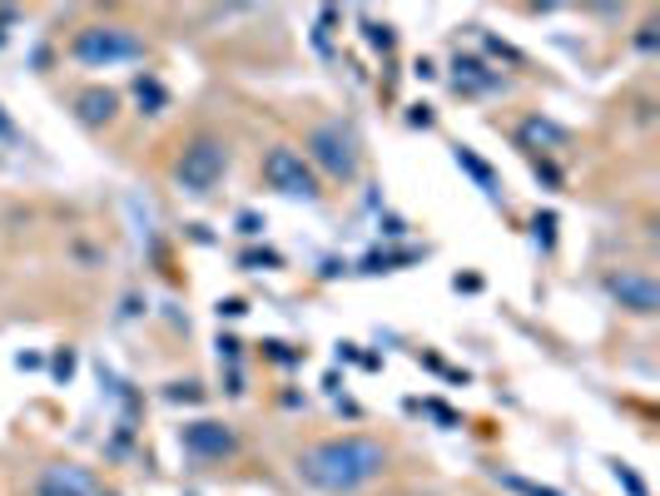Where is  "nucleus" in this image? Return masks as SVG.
I'll use <instances>...</instances> for the list:
<instances>
[{"label":"nucleus","mask_w":660,"mask_h":496,"mask_svg":"<svg viewBox=\"0 0 660 496\" xmlns=\"http://www.w3.org/2000/svg\"><path fill=\"white\" fill-rule=\"evenodd\" d=\"M100 482L84 467H46L40 472V496H94Z\"/></svg>","instance_id":"obj_8"},{"label":"nucleus","mask_w":660,"mask_h":496,"mask_svg":"<svg viewBox=\"0 0 660 496\" xmlns=\"http://www.w3.org/2000/svg\"><path fill=\"white\" fill-rule=\"evenodd\" d=\"M223 169H229V144L214 140V134H199V140L184 144V154H179L174 179H179V189H189V194H209V189L223 179Z\"/></svg>","instance_id":"obj_2"},{"label":"nucleus","mask_w":660,"mask_h":496,"mask_svg":"<svg viewBox=\"0 0 660 496\" xmlns=\"http://www.w3.org/2000/svg\"><path fill=\"white\" fill-rule=\"evenodd\" d=\"M507 487H512V492H527V496H561V492H547V487H537V482H521V477H507Z\"/></svg>","instance_id":"obj_11"},{"label":"nucleus","mask_w":660,"mask_h":496,"mask_svg":"<svg viewBox=\"0 0 660 496\" xmlns=\"http://www.w3.org/2000/svg\"><path fill=\"white\" fill-rule=\"evenodd\" d=\"M606 289H611L616 298H621V308H631V313H656L660 308V289L646 279V273H616Z\"/></svg>","instance_id":"obj_6"},{"label":"nucleus","mask_w":660,"mask_h":496,"mask_svg":"<svg viewBox=\"0 0 660 496\" xmlns=\"http://www.w3.org/2000/svg\"><path fill=\"white\" fill-rule=\"evenodd\" d=\"M521 140H527V144H557L561 130H557V124H547V120H527V124H521Z\"/></svg>","instance_id":"obj_10"},{"label":"nucleus","mask_w":660,"mask_h":496,"mask_svg":"<svg viewBox=\"0 0 660 496\" xmlns=\"http://www.w3.org/2000/svg\"><path fill=\"white\" fill-rule=\"evenodd\" d=\"M263 179H269V189H279V194H289V199H318L313 169H308L303 154L289 150V144L269 150V160H263Z\"/></svg>","instance_id":"obj_4"},{"label":"nucleus","mask_w":660,"mask_h":496,"mask_svg":"<svg viewBox=\"0 0 660 496\" xmlns=\"http://www.w3.org/2000/svg\"><path fill=\"white\" fill-rule=\"evenodd\" d=\"M144 45L124 26H90L74 36V60L84 65H120V60H140Z\"/></svg>","instance_id":"obj_3"},{"label":"nucleus","mask_w":660,"mask_h":496,"mask_svg":"<svg viewBox=\"0 0 660 496\" xmlns=\"http://www.w3.org/2000/svg\"><path fill=\"white\" fill-rule=\"evenodd\" d=\"M184 447L194 457H229L233 452V432L223 422H189L184 427Z\"/></svg>","instance_id":"obj_7"},{"label":"nucleus","mask_w":660,"mask_h":496,"mask_svg":"<svg viewBox=\"0 0 660 496\" xmlns=\"http://www.w3.org/2000/svg\"><path fill=\"white\" fill-rule=\"evenodd\" d=\"M382 467H388V452L368 437H333L298 457L303 482H313L318 492H358L368 482H378Z\"/></svg>","instance_id":"obj_1"},{"label":"nucleus","mask_w":660,"mask_h":496,"mask_svg":"<svg viewBox=\"0 0 660 496\" xmlns=\"http://www.w3.org/2000/svg\"><path fill=\"white\" fill-rule=\"evenodd\" d=\"M313 160L328 169L333 179H353L358 174V150H353V140H348L338 124H323V130H313Z\"/></svg>","instance_id":"obj_5"},{"label":"nucleus","mask_w":660,"mask_h":496,"mask_svg":"<svg viewBox=\"0 0 660 496\" xmlns=\"http://www.w3.org/2000/svg\"><path fill=\"white\" fill-rule=\"evenodd\" d=\"M551 224H557V219H537V239H541V244H551Z\"/></svg>","instance_id":"obj_12"},{"label":"nucleus","mask_w":660,"mask_h":496,"mask_svg":"<svg viewBox=\"0 0 660 496\" xmlns=\"http://www.w3.org/2000/svg\"><path fill=\"white\" fill-rule=\"evenodd\" d=\"M114 110H120V100H114L110 90H84L80 94V120L84 124H110Z\"/></svg>","instance_id":"obj_9"},{"label":"nucleus","mask_w":660,"mask_h":496,"mask_svg":"<svg viewBox=\"0 0 660 496\" xmlns=\"http://www.w3.org/2000/svg\"><path fill=\"white\" fill-rule=\"evenodd\" d=\"M0 134H10V120H6V114H0Z\"/></svg>","instance_id":"obj_13"}]
</instances>
